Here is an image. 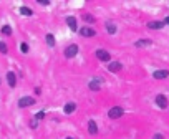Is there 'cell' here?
I'll list each match as a JSON object with an SVG mask.
<instances>
[{
	"instance_id": "1",
	"label": "cell",
	"mask_w": 169,
	"mask_h": 139,
	"mask_svg": "<svg viewBox=\"0 0 169 139\" xmlns=\"http://www.w3.org/2000/svg\"><path fill=\"white\" fill-rule=\"evenodd\" d=\"M35 103H37V100H35V98H32V96H23V98H20V100H18V108L23 109V108L33 106Z\"/></svg>"
},
{
	"instance_id": "2",
	"label": "cell",
	"mask_w": 169,
	"mask_h": 139,
	"mask_svg": "<svg viewBox=\"0 0 169 139\" xmlns=\"http://www.w3.org/2000/svg\"><path fill=\"white\" fill-rule=\"evenodd\" d=\"M123 113H124V109L121 108V106H114V108H111L108 111V116L111 119H118V118H121V116H123Z\"/></svg>"
},
{
	"instance_id": "3",
	"label": "cell",
	"mask_w": 169,
	"mask_h": 139,
	"mask_svg": "<svg viewBox=\"0 0 169 139\" xmlns=\"http://www.w3.org/2000/svg\"><path fill=\"white\" fill-rule=\"evenodd\" d=\"M77 55H78V45L77 43H71V45H68L65 48V56L66 58H73Z\"/></svg>"
},
{
	"instance_id": "4",
	"label": "cell",
	"mask_w": 169,
	"mask_h": 139,
	"mask_svg": "<svg viewBox=\"0 0 169 139\" xmlns=\"http://www.w3.org/2000/svg\"><path fill=\"white\" fill-rule=\"evenodd\" d=\"M96 58H98V60H101V61H104V63H109L111 55H109L106 50H96Z\"/></svg>"
},
{
	"instance_id": "5",
	"label": "cell",
	"mask_w": 169,
	"mask_h": 139,
	"mask_svg": "<svg viewBox=\"0 0 169 139\" xmlns=\"http://www.w3.org/2000/svg\"><path fill=\"white\" fill-rule=\"evenodd\" d=\"M101 85H103V80L101 78H93L90 83H88V88L91 91H98V90L101 88Z\"/></svg>"
},
{
	"instance_id": "6",
	"label": "cell",
	"mask_w": 169,
	"mask_h": 139,
	"mask_svg": "<svg viewBox=\"0 0 169 139\" xmlns=\"http://www.w3.org/2000/svg\"><path fill=\"white\" fill-rule=\"evenodd\" d=\"M156 104H158L161 109H166L167 104H169V101H167V98L164 95H158V96H156Z\"/></svg>"
},
{
	"instance_id": "7",
	"label": "cell",
	"mask_w": 169,
	"mask_h": 139,
	"mask_svg": "<svg viewBox=\"0 0 169 139\" xmlns=\"http://www.w3.org/2000/svg\"><path fill=\"white\" fill-rule=\"evenodd\" d=\"M108 70L111 73H118V71H121L123 70V65H121L119 61H109L108 63Z\"/></svg>"
},
{
	"instance_id": "8",
	"label": "cell",
	"mask_w": 169,
	"mask_h": 139,
	"mask_svg": "<svg viewBox=\"0 0 169 139\" xmlns=\"http://www.w3.org/2000/svg\"><path fill=\"white\" fill-rule=\"evenodd\" d=\"M80 35H81V37H86V38H91V37H95V35H96V32L93 30V28H90V27H83L80 30Z\"/></svg>"
},
{
	"instance_id": "9",
	"label": "cell",
	"mask_w": 169,
	"mask_h": 139,
	"mask_svg": "<svg viewBox=\"0 0 169 139\" xmlns=\"http://www.w3.org/2000/svg\"><path fill=\"white\" fill-rule=\"evenodd\" d=\"M169 76V71L167 70H156V71L153 73V78L154 80H164Z\"/></svg>"
},
{
	"instance_id": "10",
	"label": "cell",
	"mask_w": 169,
	"mask_h": 139,
	"mask_svg": "<svg viewBox=\"0 0 169 139\" xmlns=\"http://www.w3.org/2000/svg\"><path fill=\"white\" fill-rule=\"evenodd\" d=\"M151 45H153V40L149 38H141L135 42V46H138V48H144V46H151Z\"/></svg>"
},
{
	"instance_id": "11",
	"label": "cell",
	"mask_w": 169,
	"mask_h": 139,
	"mask_svg": "<svg viewBox=\"0 0 169 139\" xmlns=\"http://www.w3.org/2000/svg\"><path fill=\"white\" fill-rule=\"evenodd\" d=\"M66 25H68V28L71 32H77L78 30V27H77V18H75V17H66Z\"/></svg>"
},
{
	"instance_id": "12",
	"label": "cell",
	"mask_w": 169,
	"mask_h": 139,
	"mask_svg": "<svg viewBox=\"0 0 169 139\" xmlns=\"http://www.w3.org/2000/svg\"><path fill=\"white\" fill-rule=\"evenodd\" d=\"M88 132H90L91 136L98 134V124H96L95 119H90V121H88Z\"/></svg>"
},
{
	"instance_id": "13",
	"label": "cell",
	"mask_w": 169,
	"mask_h": 139,
	"mask_svg": "<svg viewBox=\"0 0 169 139\" xmlns=\"http://www.w3.org/2000/svg\"><path fill=\"white\" fill-rule=\"evenodd\" d=\"M7 83L10 88H15V85H17V75L13 71H8L7 73Z\"/></svg>"
},
{
	"instance_id": "14",
	"label": "cell",
	"mask_w": 169,
	"mask_h": 139,
	"mask_svg": "<svg viewBox=\"0 0 169 139\" xmlns=\"http://www.w3.org/2000/svg\"><path fill=\"white\" fill-rule=\"evenodd\" d=\"M162 27H164V22H149L148 23V28H149V30H159V28H162Z\"/></svg>"
},
{
	"instance_id": "15",
	"label": "cell",
	"mask_w": 169,
	"mask_h": 139,
	"mask_svg": "<svg viewBox=\"0 0 169 139\" xmlns=\"http://www.w3.org/2000/svg\"><path fill=\"white\" fill-rule=\"evenodd\" d=\"M75 109H77V104H75V103H66L65 106H63V113H65V114H71Z\"/></svg>"
},
{
	"instance_id": "16",
	"label": "cell",
	"mask_w": 169,
	"mask_h": 139,
	"mask_svg": "<svg viewBox=\"0 0 169 139\" xmlns=\"http://www.w3.org/2000/svg\"><path fill=\"white\" fill-rule=\"evenodd\" d=\"M45 42H46V45H48L50 48H53V46H55V37H53L51 33L45 35Z\"/></svg>"
},
{
	"instance_id": "17",
	"label": "cell",
	"mask_w": 169,
	"mask_h": 139,
	"mask_svg": "<svg viewBox=\"0 0 169 139\" xmlns=\"http://www.w3.org/2000/svg\"><path fill=\"white\" fill-rule=\"evenodd\" d=\"M104 27H106L108 33H111V35H114V33H116V25H114L113 22H106V23H104Z\"/></svg>"
},
{
	"instance_id": "18",
	"label": "cell",
	"mask_w": 169,
	"mask_h": 139,
	"mask_svg": "<svg viewBox=\"0 0 169 139\" xmlns=\"http://www.w3.org/2000/svg\"><path fill=\"white\" fill-rule=\"evenodd\" d=\"M81 18H83L86 23H95V22H96V18H95L91 13H83V15H81Z\"/></svg>"
},
{
	"instance_id": "19",
	"label": "cell",
	"mask_w": 169,
	"mask_h": 139,
	"mask_svg": "<svg viewBox=\"0 0 169 139\" xmlns=\"http://www.w3.org/2000/svg\"><path fill=\"white\" fill-rule=\"evenodd\" d=\"M20 13L25 15V17H32L33 12H32V8H28V7H25V5H23V7H20Z\"/></svg>"
},
{
	"instance_id": "20",
	"label": "cell",
	"mask_w": 169,
	"mask_h": 139,
	"mask_svg": "<svg viewBox=\"0 0 169 139\" xmlns=\"http://www.w3.org/2000/svg\"><path fill=\"white\" fill-rule=\"evenodd\" d=\"M28 50H30V46H28V43L22 42V43H20V51H22V53H28Z\"/></svg>"
},
{
	"instance_id": "21",
	"label": "cell",
	"mask_w": 169,
	"mask_h": 139,
	"mask_svg": "<svg viewBox=\"0 0 169 139\" xmlns=\"http://www.w3.org/2000/svg\"><path fill=\"white\" fill-rule=\"evenodd\" d=\"M0 32H2L3 35H12V27H10V25H3Z\"/></svg>"
},
{
	"instance_id": "22",
	"label": "cell",
	"mask_w": 169,
	"mask_h": 139,
	"mask_svg": "<svg viewBox=\"0 0 169 139\" xmlns=\"http://www.w3.org/2000/svg\"><path fill=\"white\" fill-rule=\"evenodd\" d=\"M7 51H8V46L3 42H0V53H7Z\"/></svg>"
},
{
	"instance_id": "23",
	"label": "cell",
	"mask_w": 169,
	"mask_h": 139,
	"mask_svg": "<svg viewBox=\"0 0 169 139\" xmlns=\"http://www.w3.org/2000/svg\"><path fill=\"white\" fill-rule=\"evenodd\" d=\"M45 114H46L45 111H38L37 114H35V119H37V121H40V119H43V118H45Z\"/></svg>"
},
{
	"instance_id": "24",
	"label": "cell",
	"mask_w": 169,
	"mask_h": 139,
	"mask_svg": "<svg viewBox=\"0 0 169 139\" xmlns=\"http://www.w3.org/2000/svg\"><path fill=\"white\" fill-rule=\"evenodd\" d=\"M30 127H32V129H37V127H38V123H37V119L30 121Z\"/></svg>"
},
{
	"instance_id": "25",
	"label": "cell",
	"mask_w": 169,
	"mask_h": 139,
	"mask_svg": "<svg viewBox=\"0 0 169 139\" xmlns=\"http://www.w3.org/2000/svg\"><path fill=\"white\" fill-rule=\"evenodd\" d=\"M40 5H50V0H38Z\"/></svg>"
},
{
	"instance_id": "26",
	"label": "cell",
	"mask_w": 169,
	"mask_h": 139,
	"mask_svg": "<svg viewBox=\"0 0 169 139\" xmlns=\"http://www.w3.org/2000/svg\"><path fill=\"white\" fill-rule=\"evenodd\" d=\"M153 139H164V136H162V134H159V132H158V134H154V137Z\"/></svg>"
},
{
	"instance_id": "27",
	"label": "cell",
	"mask_w": 169,
	"mask_h": 139,
	"mask_svg": "<svg viewBox=\"0 0 169 139\" xmlns=\"http://www.w3.org/2000/svg\"><path fill=\"white\" fill-rule=\"evenodd\" d=\"M162 22H164V25H169V15H167V17H166V18H164V20H162Z\"/></svg>"
},
{
	"instance_id": "28",
	"label": "cell",
	"mask_w": 169,
	"mask_h": 139,
	"mask_svg": "<svg viewBox=\"0 0 169 139\" xmlns=\"http://www.w3.org/2000/svg\"><path fill=\"white\" fill-rule=\"evenodd\" d=\"M66 139H75V137H66Z\"/></svg>"
}]
</instances>
